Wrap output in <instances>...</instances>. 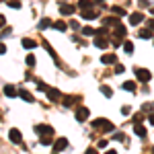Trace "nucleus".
I'll return each mask as SVG.
<instances>
[{
  "mask_svg": "<svg viewBox=\"0 0 154 154\" xmlns=\"http://www.w3.org/2000/svg\"><path fill=\"white\" fill-rule=\"evenodd\" d=\"M136 78L140 80V82H148L150 78H152V72L150 70H146V68H136Z\"/></svg>",
  "mask_w": 154,
  "mask_h": 154,
  "instance_id": "1",
  "label": "nucleus"
},
{
  "mask_svg": "<svg viewBox=\"0 0 154 154\" xmlns=\"http://www.w3.org/2000/svg\"><path fill=\"white\" fill-rule=\"evenodd\" d=\"M93 125H95V128H101L103 131H113V123L107 121V119H95Z\"/></svg>",
  "mask_w": 154,
  "mask_h": 154,
  "instance_id": "2",
  "label": "nucleus"
},
{
  "mask_svg": "<svg viewBox=\"0 0 154 154\" xmlns=\"http://www.w3.org/2000/svg\"><path fill=\"white\" fill-rule=\"evenodd\" d=\"M35 131L39 134V136H54V128H51V125H45V123L35 125Z\"/></svg>",
  "mask_w": 154,
  "mask_h": 154,
  "instance_id": "3",
  "label": "nucleus"
},
{
  "mask_svg": "<svg viewBox=\"0 0 154 154\" xmlns=\"http://www.w3.org/2000/svg\"><path fill=\"white\" fill-rule=\"evenodd\" d=\"M68 148V138H58L56 142H54V152H62V150H66Z\"/></svg>",
  "mask_w": 154,
  "mask_h": 154,
  "instance_id": "4",
  "label": "nucleus"
},
{
  "mask_svg": "<svg viewBox=\"0 0 154 154\" xmlns=\"http://www.w3.org/2000/svg\"><path fill=\"white\" fill-rule=\"evenodd\" d=\"M8 138H11L12 144H23V136H21V131L17 130V128H12V130L8 131Z\"/></svg>",
  "mask_w": 154,
  "mask_h": 154,
  "instance_id": "5",
  "label": "nucleus"
},
{
  "mask_svg": "<svg viewBox=\"0 0 154 154\" xmlns=\"http://www.w3.org/2000/svg\"><path fill=\"white\" fill-rule=\"evenodd\" d=\"M88 115H91L88 107H78V109H76V119H78V121H86Z\"/></svg>",
  "mask_w": 154,
  "mask_h": 154,
  "instance_id": "6",
  "label": "nucleus"
},
{
  "mask_svg": "<svg viewBox=\"0 0 154 154\" xmlns=\"http://www.w3.org/2000/svg\"><path fill=\"white\" fill-rule=\"evenodd\" d=\"M60 12L62 14H74L76 12V6L74 4H68V2H62L60 4Z\"/></svg>",
  "mask_w": 154,
  "mask_h": 154,
  "instance_id": "7",
  "label": "nucleus"
},
{
  "mask_svg": "<svg viewBox=\"0 0 154 154\" xmlns=\"http://www.w3.org/2000/svg\"><path fill=\"white\" fill-rule=\"evenodd\" d=\"M144 21V14L142 12H131L130 14V25H134V27H136V25H140Z\"/></svg>",
  "mask_w": 154,
  "mask_h": 154,
  "instance_id": "8",
  "label": "nucleus"
},
{
  "mask_svg": "<svg viewBox=\"0 0 154 154\" xmlns=\"http://www.w3.org/2000/svg\"><path fill=\"white\" fill-rule=\"evenodd\" d=\"M45 93H48V99H49V101H58V99H62V93H60L58 88H48Z\"/></svg>",
  "mask_w": 154,
  "mask_h": 154,
  "instance_id": "9",
  "label": "nucleus"
},
{
  "mask_svg": "<svg viewBox=\"0 0 154 154\" xmlns=\"http://www.w3.org/2000/svg\"><path fill=\"white\" fill-rule=\"evenodd\" d=\"M99 17V11H95V8H86V11H82V19H97Z\"/></svg>",
  "mask_w": 154,
  "mask_h": 154,
  "instance_id": "10",
  "label": "nucleus"
},
{
  "mask_svg": "<svg viewBox=\"0 0 154 154\" xmlns=\"http://www.w3.org/2000/svg\"><path fill=\"white\" fill-rule=\"evenodd\" d=\"M21 45H23L25 49H33V48H37V41H35V39H29V37H25L23 41H21Z\"/></svg>",
  "mask_w": 154,
  "mask_h": 154,
  "instance_id": "11",
  "label": "nucleus"
},
{
  "mask_svg": "<svg viewBox=\"0 0 154 154\" xmlns=\"http://www.w3.org/2000/svg\"><path fill=\"white\" fill-rule=\"evenodd\" d=\"M4 95L12 99V97H17V95H19V91H17V88H14L12 84H6V86H4Z\"/></svg>",
  "mask_w": 154,
  "mask_h": 154,
  "instance_id": "12",
  "label": "nucleus"
},
{
  "mask_svg": "<svg viewBox=\"0 0 154 154\" xmlns=\"http://www.w3.org/2000/svg\"><path fill=\"white\" fill-rule=\"evenodd\" d=\"M95 45H97V48H99V49H105V48H107V45H109V41H107L105 37H101V35H97V39H95Z\"/></svg>",
  "mask_w": 154,
  "mask_h": 154,
  "instance_id": "13",
  "label": "nucleus"
},
{
  "mask_svg": "<svg viewBox=\"0 0 154 154\" xmlns=\"http://www.w3.org/2000/svg\"><path fill=\"white\" fill-rule=\"evenodd\" d=\"M113 27H115V37H125V33H128V31H125V27H123L121 23H115Z\"/></svg>",
  "mask_w": 154,
  "mask_h": 154,
  "instance_id": "14",
  "label": "nucleus"
},
{
  "mask_svg": "<svg viewBox=\"0 0 154 154\" xmlns=\"http://www.w3.org/2000/svg\"><path fill=\"white\" fill-rule=\"evenodd\" d=\"M101 62H103V64H115V62H117V56H115V54H107V56L101 58Z\"/></svg>",
  "mask_w": 154,
  "mask_h": 154,
  "instance_id": "15",
  "label": "nucleus"
},
{
  "mask_svg": "<svg viewBox=\"0 0 154 154\" xmlns=\"http://www.w3.org/2000/svg\"><path fill=\"white\" fill-rule=\"evenodd\" d=\"M134 131H136V136H140V138H146V130H144L142 123H134Z\"/></svg>",
  "mask_w": 154,
  "mask_h": 154,
  "instance_id": "16",
  "label": "nucleus"
},
{
  "mask_svg": "<svg viewBox=\"0 0 154 154\" xmlns=\"http://www.w3.org/2000/svg\"><path fill=\"white\" fill-rule=\"evenodd\" d=\"M19 97H21L23 101H27V103H33V95L27 93V91H19Z\"/></svg>",
  "mask_w": 154,
  "mask_h": 154,
  "instance_id": "17",
  "label": "nucleus"
},
{
  "mask_svg": "<svg viewBox=\"0 0 154 154\" xmlns=\"http://www.w3.org/2000/svg\"><path fill=\"white\" fill-rule=\"evenodd\" d=\"M74 101H78V97H72V95H66L64 97V107H72Z\"/></svg>",
  "mask_w": 154,
  "mask_h": 154,
  "instance_id": "18",
  "label": "nucleus"
},
{
  "mask_svg": "<svg viewBox=\"0 0 154 154\" xmlns=\"http://www.w3.org/2000/svg\"><path fill=\"white\" fill-rule=\"evenodd\" d=\"M51 27H54V29H58V31H66V29H68V25L64 23V21H56Z\"/></svg>",
  "mask_w": 154,
  "mask_h": 154,
  "instance_id": "19",
  "label": "nucleus"
},
{
  "mask_svg": "<svg viewBox=\"0 0 154 154\" xmlns=\"http://www.w3.org/2000/svg\"><path fill=\"white\" fill-rule=\"evenodd\" d=\"M78 6H80L82 11H86V8H93V0H80V2H78Z\"/></svg>",
  "mask_w": 154,
  "mask_h": 154,
  "instance_id": "20",
  "label": "nucleus"
},
{
  "mask_svg": "<svg viewBox=\"0 0 154 154\" xmlns=\"http://www.w3.org/2000/svg\"><path fill=\"white\" fill-rule=\"evenodd\" d=\"M140 37H142V39H150V37H152V29H142V31H140Z\"/></svg>",
  "mask_w": 154,
  "mask_h": 154,
  "instance_id": "21",
  "label": "nucleus"
},
{
  "mask_svg": "<svg viewBox=\"0 0 154 154\" xmlns=\"http://www.w3.org/2000/svg\"><path fill=\"white\" fill-rule=\"evenodd\" d=\"M123 51H125V54H131V51H134V43H131V41H123Z\"/></svg>",
  "mask_w": 154,
  "mask_h": 154,
  "instance_id": "22",
  "label": "nucleus"
},
{
  "mask_svg": "<svg viewBox=\"0 0 154 154\" xmlns=\"http://www.w3.org/2000/svg\"><path fill=\"white\" fill-rule=\"evenodd\" d=\"M123 88H125L128 93H134V91H136V84L131 82V80H128V82H123Z\"/></svg>",
  "mask_w": 154,
  "mask_h": 154,
  "instance_id": "23",
  "label": "nucleus"
},
{
  "mask_svg": "<svg viewBox=\"0 0 154 154\" xmlns=\"http://www.w3.org/2000/svg\"><path fill=\"white\" fill-rule=\"evenodd\" d=\"M113 12H115L117 17H125V8H123V6H113Z\"/></svg>",
  "mask_w": 154,
  "mask_h": 154,
  "instance_id": "24",
  "label": "nucleus"
},
{
  "mask_svg": "<svg viewBox=\"0 0 154 154\" xmlns=\"http://www.w3.org/2000/svg\"><path fill=\"white\" fill-rule=\"evenodd\" d=\"M51 21H49V19H41V23H39V29H48V27H51Z\"/></svg>",
  "mask_w": 154,
  "mask_h": 154,
  "instance_id": "25",
  "label": "nucleus"
},
{
  "mask_svg": "<svg viewBox=\"0 0 154 154\" xmlns=\"http://www.w3.org/2000/svg\"><path fill=\"white\" fill-rule=\"evenodd\" d=\"M82 35H95V29L93 27H82Z\"/></svg>",
  "mask_w": 154,
  "mask_h": 154,
  "instance_id": "26",
  "label": "nucleus"
},
{
  "mask_svg": "<svg viewBox=\"0 0 154 154\" xmlns=\"http://www.w3.org/2000/svg\"><path fill=\"white\" fill-rule=\"evenodd\" d=\"M25 62H27V66H35V56H33V54H29Z\"/></svg>",
  "mask_w": 154,
  "mask_h": 154,
  "instance_id": "27",
  "label": "nucleus"
},
{
  "mask_svg": "<svg viewBox=\"0 0 154 154\" xmlns=\"http://www.w3.org/2000/svg\"><path fill=\"white\" fill-rule=\"evenodd\" d=\"M101 93H103L105 97H111V95H113V91H111L109 86H101Z\"/></svg>",
  "mask_w": 154,
  "mask_h": 154,
  "instance_id": "28",
  "label": "nucleus"
},
{
  "mask_svg": "<svg viewBox=\"0 0 154 154\" xmlns=\"http://www.w3.org/2000/svg\"><path fill=\"white\" fill-rule=\"evenodd\" d=\"M43 48H45V49H48V51H49V56H51V58H56V51H54V49H51V45H49L48 41H45V43H43Z\"/></svg>",
  "mask_w": 154,
  "mask_h": 154,
  "instance_id": "29",
  "label": "nucleus"
},
{
  "mask_svg": "<svg viewBox=\"0 0 154 154\" xmlns=\"http://www.w3.org/2000/svg\"><path fill=\"white\" fill-rule=\"evenodd\" d=\"M142 121H144L142 113H136V115H134V123H142Z\"/></svg>",
  "mask_w": 154,
  "mask_h": 154,
  "instance_id": "30",
  "label": "nucleus"
},
{
  "mask_svg": "<svg viewBox=\"0 0 154 154\" xmlns=\"http://www.w3.org/2000/svg\"><path fill=\"white\" fill-rule=\"evenodd\" d=\"M41 144H43V146H49V144H51V136H43V138H41Z\"/></svg>",
  "mask_w": 154,
  "mask_h": 154,
  "instance_id": "31",
  "label": "nucleus"
},
{
  "mask_svg": "<svg viewBox=\"0 0 154 154\" xmlns=\"http://www.w3.org/2000/svg\"><path fill=\"white\" fill-rule=\"evenodd\" d=\"M8 6H11V8H21V2H19V0H11Z\"/></svg>",
  "mask_w": 154,
  "mask_h": 154,
  "instance_id": "32",
  "label": "nucleus"
},
{
  "mask_svg": "<svg viewBox=\"0 0 154 154\" xmlns=\"http://www.w3.org/2000/svg\"><path fill=\"white\" fill-rule=\"evenodd\" d=\"M37 88H39V91H48L49 86H48L45 82H41V80H37Z\"/></svg>",
  "mask_w": 154,
  "mask_h": 154,
  "instance_id": "33",
  "label": "nucleus"
},
{
  "mask_svg": "<svg viewBox=\"0 0 154 154\" xmlns=\"http://www.w3.org/2000/svg\"><path fill=\"white\" fill-rule=\"evenodd\" d=\"M95 35H101V37H103V35H107V29H105V27L97 29V31H95Z\"/></svg>",
  "mask_w": 154,
  "mask_h": 154,
  "instance_id": "34",
  "label": "nucleus"
},
{
  "mask_svg": "<svg viewBox=\"0 0 154 154\" xmlns=\"http://www.w3.org/2000/svg\"><path fill=\"white\" fill-rule=\"evenodd\" d=\"M123 72H125V68H123L121 64H117V66H115V74H123Z\"/></svg>",
  "mask_w": 154,
  "mask_h": 154,
  "instance_id": "35",
  "label": "nucleus"
},
{
  "mask_svg": "<svg viewBox=\"0 0 154 154\" xmlns=\"http://www.w3.org/2000/svg\"><path fill=\"white\" fill-rule=\"evenodd\" d=\"M144 111H154V103H146L144 105Z\"/></svg>",
  "mask_w": 154,
  "mask_h": 154,
  "instance_id": "36",
  "label": "nucleus"
},
{
  "mask_svg": "<svg viewBox=\"0 0 154 154\" xmlns=\"http://www.w3.org/2000/svg\"><path fill=\"white\" fill-rule=\"evenodd\" d=\"M115 140H117V142H123L125 138H123V134H115Z\"/></svg>",
  "mask_w": 154,
  "mask_h": 154,
  "instance_id": "37",
  "label": "nucleus"
},
{
  "mask_svg": "<svg viewBox=\"0 0 154 154\" xmlns=\"http://www.w3.org/2000/svg\"><path fill=\"white\" fill-rule=\"evenodd\" d=\"M70 27H72V29H76V31H78V29H80V25L76 23V21H72V23H70Z\"/></svg>",
  "mask_w": 154,
  "mask_h": 154,
  "instance_id": "38",
  "label": "nucleus"
},
{
  "mask_svg": "<svg viewBox=\"0 0 154 154\" xmlns=\"http://www.w3.org/2000/svg\"><path fill=\"white\" fill-rule=\"evenodd\" d=\"M0 54H6V45L4 43H0Z\"/></svg>",
  "mask_w": 154,
  "mask_h": 154,
  "instance_id": "39",
  "label": "nucleus"
},
{
  "mask_svg": "<svg viewBox=\"0 0 154 154\" xmlns=\"http://www.w3.org/2000/svg\"><path fill=\"white\" fill-rule=\"evenodd\" d=\"M4 25H6V19H4V17L0 14V27H4Z\"/></svg>",
  "mask_w": 154,
  "mask_h": 154,
  "instance_id": "40",
  "label": "nucleus"
},
{
  "mask_svg": "<svg viewBox=\"0 0 154 154\" xmlns=\"http://www.w3.org/2000/svg\"><path fill=\"white\" fill-rule=\"evenodd\" d=\"M148 27H150V29L154 31V19H152V21H148Z\"/></svg>",
  "mask_w": 154,
  "mask_h": 154,
  "instance_id": "41",
  "label": "nucleus"
},
{
  "mask_svg": "<svg viewBox=\"0 0 154 154\" xmlns=\"http://www.w3.org/2000/svg\"><path fill=\"white\" fill-rule=\"evenodd\" d=\"M148 121H150V123H152V125H154V113H152V115H150V117H148Z\"/></svg>",
  "mask_w": 154,
  "mask_h": 154,
  "instance_id": "42",
  "label": "nucleus"
},
{
  "mask_svg": "<svg viewBox=\"0 0 154 154\" xmlns=\"http://www.w3.org/2000/svg\"><path fill=\"white\" fill-rule=\"evenodd\" d=\"M152 14H154V6H152Z\"/></svg>",
  "mask_w": 154,
  "mask_h": 154,
  "instance_id": "43",
  "label": "nucleus"
},
{
  "mask_svg": "<svg viewBox=\"0 0 154 154\" xmlns=\"http://www.w3.org/2000/svg\"><path fill=\"white\" fill-rule=\"evenodd\" d=\"M152 152H154V148H152Z\"/></svg>",
  "mask_w": 154,
  "mask_h": 154,
  "instance_id": "44",
  "label": "nucleus"
}]
</instances>
